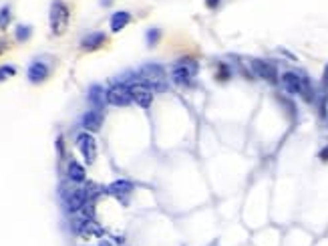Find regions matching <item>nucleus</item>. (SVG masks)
<instances>
[{"label":"nucleus","instance_id":"1","mask_svg":"<svg viewBox=\"0 0 328 246\" xmlns=\"http://www.w3.org/2000/svg\"><path fill=\"white\" fill-rule=\"evenodd\" d=\"M137 83L149 87L151 91H153V89H155V91H163V89L167 87V83H165V71H163L161 65H155V63L143 65V67L139 69Z\"/></svg>","mask_w":328,"mask_h":246},{"label":"nucleus","instance_id":"2","mask_svg":"<svg viewBox=\"0 0 328 246\" xmlns=\"http://www.w3.org/2000/svg\"><path fill=\"white\" fill-rule=\"evenodd\" d=\"M195 75H198V63L193 59H182L173 65L171 69V81L175 85H182V87H187L193 83Z\"/></svg>","mask_w":328,"mask_h":246},{"label":"nucleus","instance_id":"3","mask_svg":"<svg viewBox=\"0 0 328 246\" xmlns=\"http://www.w3.org/2000/svg\"><path fill=\"white\" fill-rule=\"evenodd\" d=\"M69 19H71V10L69 6L62 2V0H55L51 4V30L53 35H62L69 26Z\"/></svg>","mask_w":328,"mask_h":246},{"label":"nucleus","instance_id":"4","mask_svg":"<svg viewBox=\"0 0 328 246\" xmlns=\"http://www.w3.org/2000/svg\"><path fill=\"white\" fill-rule=\"evenodd\" d=\"M282 85L292 95H302L304 99H312V87H310L308 79L296 75V73H284L282 75Z\"/></svg>","mask_w":328,"mask_h":246},{"label":"nucleus","instance_id":"5","mask_svg":"<svg viewBox=\"0 0 328 246\" xmlns=\"http://www.w3.org/2000/svg\"><path fill=\"white\" fill-rule=\"evenodd\" d=\"M107 101L111 105H117V107H125L133 101V97H131V89L127 85H113L109 91H107Z\"/></svg>","mask_w":328,"mask_h":246},{"label":"nucleus","instance_id":"6","mask_svg":"<svg viewBox=\"0 0 328 246\" xmlns=\"http://www.w3.org/2000/svg\"><path fill=\"white\" fill-rule=\"evenodd\" d=\"M77 145H79L81 154L85 156L87 163H93L97 159V141H95V137L91 134H81L77 137Z\"/></svg>","mask_w":328,"mask_h":246},{"label":"nucleus","instance_id":"7","mask_svg":"<svg viewBox=\"0 0 328 246\" xmlns=\"http://www.w3.org/2000/svg\"><path fill=\"white\" fill-rule=\"evenodd\" d=\"M131 97H133V101L141 107V109H149L151 103H153V91L145 85H131Z\"/></svg>","mask_w":328,"mask_h":246},{"label":"nucleus","instance_id":"8","mask_svg":"<svg viewBox=\"0 0 328 246\" xmlns=\"http://www.w3.org/2000/svg\"><path fill=\"white\" fill-rule=\"evenodd\" d=\"M252 69L258 77H262L268 83H276L278 75H276V67L268 61H262V59H252Z\"/></svg>","mask_w":328,"mask_h":246},{"label":"nucleus","instance_id":"9","mask_svg":"<svg viewBox=\"0 0 328 246\" xmlns=\"http://www.w3.org/2000/svg\"><path fill=\"white\" fill-rule=\"evenodd\" d=\"M67 210L69 212H77V210H81L85 204H87V192L83 190V188H77V190H73L69 196H67Z\"/></svg>","mask_w":328,"mask_h":246},{"label":"nucleus","instance_id":"10","mask_svg":"<svg viewBox=\"0 0 328 246\" xmlns=\"http://www.w3.org/2000/svg\"><path fill=\"white\" fill-rule=\"evenodd\" d=\"M105 43H107L105 32H91V35H87L81 41V48H83V51H97V48H101Z\"/></svg>","mask_w":328,"mask_h":246},{"label":"nucleus","instance_id":"11","mask_svg":"<svg viewBox=\"0 0 328 246\" xmlns=\"http://www.w3.org/2000/svg\"><path fill=\"white\" fill-rule=\"evenodd\" d=\"M101 125H103V113L99 109H91L83 115V127L87 131H91V134L93 131H99Z\"/></svg>","mask_w":328,"mask_h":246},{"label":"nucleus","instance_id":"12","mask_svg":"<svg viewBox=\"0 0 328 246\" xmlns=\"http://www.w3.org/2000/svg\"><path fill=\"white\" fill-rule=\"evenodd\" d=\"M48 77V65L42 61H35L28 67V79L30 83H42V81Z\"/></svg>","mask_w":328,"mask_h":246},{"label":"nucleus","instance_id":"13","mask_svg":"<svg viewBox=\"0 0 328 246\" xmlns=\"http://www.w3.org/2000/svg\"><path fill=\"white\" fill-rule=\"evenodd\" d=\"M129 21H131V14H129L127 10H119V12H115V14L111 16V30H113V32L123 30V28L129 24Z\"/></svg>","mask_w":328,"mask_h":246},{"label":"nucleus","instance_id":"14","mask_svg":"<svg viewBox=\"0 0 328 246\" xmlns=\"http://www.w3.org/2000/svg\"><path fill=\"white\" fill-rule=\"evenodd\" d=\"M89 101H91L95 107H103L105 103H109V101H107V91H105L103 87H99V85H93L91 91H89Z\"/></svg>","mask_w":328,"mask_h":246},{"label":"nucleus","instance_id":"15","mask_svg":"<svg viewBox=\"0 0 328 246\" xmlns=\"http://www.w3.org/2000/svg\"><path fill=\"white\" fill-rule=\"evenodd\" d=\"M107 192L113 194V196H123V194L133 192V184L127 182V179H117V182H113V184L107 188Z\"/></svg>","mask_w":328,"mask_h":246},{"label":"nucleus","instance_id":"16","mask_svg":"<svg viewBox=\"0 0 328 246\" xmlns=\"http://www.w3.org/2000/svg\"><path fill=\"white\" fill-rule=\"evenodd\" d=\"M81 234L83 236H103V228L95 220H85L83 228H81Z\"/></svg>","mask_w":328,"mask_h":246},{"label":"nucleus","instance_id":"17","mask_svg":"<svg viewBox=\"0 0 328 246\" xmlns=\"http://www.w3.org/2000/svg\"><path fill=\"white\" fill-rule=\"evenodd\" d=\"M69 178L73 182H83L85 179V168L81 166L79 161H71L69 163Z\"/></svg>","mask_w":328,"mask_h":246},{"label":"nucleus","instance_id":"18","mask_svg":"<svg viewBox=\"0 0 328 246\" xmlns=\"http://www.w3.org/2000/svg\"><path fill=\"white\" fill-rule=\"evenodd\" d=\"M16 41H20V43H24V41H28L30 39V35H32V28L30 26H24V24H20V26H16Z\"/></svg>","mask_w":328,"mask_h":246},{"label":"nucleus","instance_id":"19","mask_svg":"<svg viewBox=\"0 0 328 246\" xmlns=\"http://www.w3.org/2000/svg\"><path fill=\"white\" fill-rule=\"evenodd\" d=\"M159 37H161V32H159L157 28H149V30H147V45H149V46L157 45Z\"/></svg>","mask_w":328,"mask_h":246},{"label":"nucleus","instance_id":"20","mask_svg":"<svg viewBox=\"0 0 328 246\" xmlns=\"http://www.w3.org/2000/svg\"><path fill=\"white\" fill-rule=\"evenodd\" d=\"M8 22H10V8L4 6V8H0V28H6Z\"/></svg>","mask_w":328,"mask_h":246},{"label":"nucleus","instance_id":"21","mask_svg":"<svg viewBox=\"0 0 328 246\" xmlns=\"http://www.w3.org/2000/svg\"><path fill=\"white\" fill-rule=\"evenodd\" d=\"M14 73H16V69L12 67V65H4V67H0V81L10 79Z\"/></svg>","mask_w":328,"mask_h":246},{"label":"nucleus","instance_id":"22","mask_svg":"<svg viewBox=\"0 0 328 246\" xmlns=\"http://www.w3.org/2000/svg\"><path fill=\"white\" fill-rule=\"evenodd\" d=\"M205 6L207 8H218L220 6V0H205Z\"/></svg>","mask_w":328,"mask_h":246},{"label":"nucleus","instance_id":"23","mask_svg":"<svg viewBox=\"0 0 328 246\" xmlns=\"http://www.w3.org/2000/svg\"><path fill=\"white\" fill-rule=\"evenodd\" d=\"M320 159H328V145L324 147V150H320Z\"/></svg>","mask_w":328,"mask_h":246},{"label":"nucleus","instance_id":"24","mask_svg":"<svg viewBox=\"0 0 328 246\" xmlns=\"http://www.w3.org/2000/svg\"><path fill=\"white\" fill-rule=\"evenodd\" d=\"M4 48H6V41H0V53H2Z\"/></svg>","mask_w":328,"mask_h":246},{"label":"nucleus","instance_id":"25","mask_svg":"<svg viewBox=\"0 0 328 246\" xmlns=\"http://www.w3.org/2000/svg\"><path fill=\"white\" fill-rule=\"evenodd\" d=\"M99 246H113V244H111V242H107V240H103V242H101Z\"/></svg>","mask_w":328,"mask_h":246}]
</instances>
